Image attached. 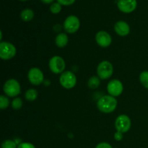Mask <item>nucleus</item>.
Returning <instances> with one entry per match:
<instances>
[{
  "instance_id": "cd10ccee",
  "label": "nucleus",
  "mask_w": 148,
  "mask_h": 148,
  "mask_svg": "<svg viewBox=\"0 0 148 148\" xmlns=\"http://www.w3.org/2000/svg\"><path fill=\"white\" fill-rule=\"evenodd\" d=\"M20 1H27V0H20Z\"/></svg>"
},
{
  "instance_id": "393cba45",
  "label": "nucleus",
  "mask_w": 148,
  "mask_h": 148,
  "mask_svg": "<svg viewBox=\"0 0 148 148\" xmlns=\"http://www.w3.org/2000/svg\"><path fill=\"white\" fill-rule=\"evenodd\" d=\"M95 148H113L112 146L107 143H101L98 144Z\"/></svg>"
},
{
  "instance_id": "4468645a",
  "label": "nucleus",
  "mask_w": 148,
  "mask_h": 148,
  "mask_svg": "<svg viewBox=\"0 0 148 148\" xmlns=\"http://www.w3.org/2000/svg\"><path fill=\"white\" fill-rule=\"evenodd\" d=\"M68 42H69V38H68L67 35L63 33L58 35L55 39L56 45L59 48L65 47L67 45Z\"/></svg>"
},
{
  "instance_id": "dca6fc26",
  "label": "nucleus",
  "mask_w": 148,
  "mask_h": 148,
  "mask_svg": "<svg viewBox=\"0 0 148 148\" xmlns=\"http://www.w3.org/2000/svg\"><path fill=\"white\" fill-rule=\"evenodd\" d=\"M25 99L28 101H34L36 100L38 97V92L35 89H29L27 90L25 94Z\"/></svg>"
},
{
  "instance_id": "6e6552de",
  "label": "nucleus",
  "mask_w": 148,
  "mask_h": 148,
  "mask_svg": "<svg viewBox=\"0 0 148 148\" xmlns=\"http://www.w3.org/2000/svg\"><path fill=\"white\" fill-rule=\"evenodd\" d=\"M131 127V120L128 116L122 114L117 117L115 121V128L117 132L126 133L130 130Z\"/></svg>"
},
{
  "instance_id": "f03ea898",
  "label": "nucleus",
  "mask_w": 148,
  "mask_h": 148,
  "mask_svg": "<svg viewBox=\"0 0 148 148\" xmlns=\"http://www.w3.org/2000/svg\"><path fill=\"white\" fill-rule=\"evenodd\" d=\"M4 92L9 97H16L20 93V83L14 79H10L6 81L3 88Z\"/></svg>"
},
{
  "instance_id": "0eeeda50",
  "label": "nucleus",
  "mask_w": 148,
  "mask_h": 148,
  "mask_svg": "<svg viewBox=\"0 0 148 148\" xmlns=\"http://www.w3.org/2000/svg\"><path fill=\"white\" fill-rule=\"evenodd\" d=\"M49 65L50 70L54 74L63 73L66 67L64 60L59 56H54L51 58Z\"/></svg>"
},
{
  "instance_id": "aec40b11",
  "label": "nucleus",
  "mask_w": 148,
  "mask_h": 148,
  "mask_svg": "<svg viewBox=\"0 0 148 148\" xmlns=\"http://www.w3.org/2000/svg\"><path fill=\"white\" fill-rule=\"evenodd\" d=\"M10 105V101L5 95L0 96V108L1 110L6 109Z\"/></svg>"
},
{
  "instance_id": "bb28decb",
  "label": "nucleus",
  "mask_w": 148,
  "mask_h": 148,
  "mask_svg": "<svg viewBox=\"0 0 148 148\" xmlns=\"http://www.w3.org/2000/svg\"><path fill=\"white\" fill-rule=\"evenodd\" d=\"M44 4H51L54 0H40Z\"/></svg>"
},
{
  "instance_id": "6ab92c4d",
  "label": "nucleus",
  "mask_w": 148,
  "mask_h": 148,
  "mask_svg": "<svg viewBox=\"0 0 148 148\" xmlns=\"http://www.w3.org/2000/svg\"><path fill=\"white\" fill-rule=\"evenodd\" d=\"M12 107L14 110H20L23 107V101L20 98H15L12 102Z\"/></svg>"
},
{
  "instance_id": "9d476101",
  "label": "nucleus",
  "mask_w": 148,
  "mask_h": 148,
  "mask_svg": "<svg viewBox=\"0 0 148 148\" xmlns=\"http://www.w3.org/2000/svg\"><path fill=\"white\" fill-rule=\"evenodd\" d=\"M124 90L123 84L119 79H112L110 81L107 86V90L110 95L117 97L121 95Z\"/></svg>"
},
{
  "instance_id": "a878e982",
  "label": "nucleus",
  "mask_w": 148,
  "mask_h": 148,
  "mask_svg": "<svg viewBox=\"0 0 148 148\" xmlns=\"http://www.w3.org/2000/svg\"><path fill=\"white\" fill-rule=\"evenodd\" d=\"M114 139H115L116 141H121L123 139V133L120 132H116L114 134Z\"/></svg>"
},
{
  "instance_id": "5701e85b",
  "label": "nucleus",
  "mask_w": 148,
  "mask_h": 148,
  "mask_svg": "<svg viewBox=\"0 0 148 148\" xmlns=\"http://www.w3.org/2000/svg\"><path fill=\"white\" fill-rule=\"evenodd\" d=\"M76 0H57V2H59L61 5L69 6L73 4Z\"/></svg>"
},
{
  "instance_id": "20e7f679",
  "label": "nucleus",
  "mask_w": 148,
  "mask_h": 148,
  "mask_svg": "<svg viewBox=\"0 0 148 148\" xmlns=\"http://www.w3.org/2000/svg\"><path fill=\"white\" fill-rule=\"evenodd\" d=\"M16 48L10 42L0 43V58L3 60H10L16 55Z\"/></svg>"
},
{
  "instance_id": "39448f33",
  "label": "nucleus",
  "mask_w": 148,
  "mask_h": 148,
  "mask_svg": "<svg viewBox=\"0 0 148 148\" xmlns=\"http://www.w3.org/2000/svg\"><path fill=\"white\" fill-rule=\"evenodd\" d=\"M61 85L66 89H72L77 83V77L71 71H65L61 75L59 78Z\"/></svg>"
},
{
  "instance_id": "412c9836",
  "label": "nucleus",
  "mask_w": 148,
  "mask_h": 148,
  "mask_svg": "<svg viewBox=\"0 0 148 148\" xmlns=\"http://www.w3.org/2000/svg\"><path fill=\"white\" fill-rule=\"evenodd\" d=\"M1 148H17V143L11 140H7L1 144Z\"/></svg>"
},
{
  "instance_id": "2eb2a0df",
  "label": "nucleus",
  "mask_w": 148,
  "mask_h": 148,
  "mask_svg": "<svg viewBox=\"0 0 148 148\" xmlns=\"http://www.w3.org/2000/svg\"><path fill=\"white\" fill-rule=\"evenodd\" d=\"M20 17L23 21L29 22L33 20V17H34V12L30 9H25L21 12Z\"/></svg>"
},
{
  "instance_id": "b1692460",
  "label": "nucleus",
  "mask_w": 148,
  "mask_h": 148,
  "mask_svg": "<svg viewBox=\"0 0 148 148\" xmlns=\"http://www.w3.org/2000/svg\"><path fill=\"white\" fill-rule=\"evenodd\" d=\"M17 148H36L33 144L29 143H22L18 145Z\"/></svg>"
},
{
  "instance_id": "f3484780",
  "label": "nucleus",
  "mask_w": 148,
  "mask_h": 148,
  "mask_svg": "<svg viewBox=\"0 0 148 148\" xmlns=\"http://www.w3.org/2000/svg\"><path fill=\"white\" fill-rule=\"evenodd\" d=\"M101 83V80H100V78L98 77L92 76L89 79L88 82V85L90 88L91 89H95V88H98L100 85Z\"/></svg>"
},
{
  "instance_id": "a211bd4d",
  "label": "nucleus",
  "mask_w": 148,
  "mask_h": 148,
  "mask_svg": "<svg viewBox=\"0 0 148 148\" xmlns=\"http://www.w3.org/2000/svg\"><path fill=\"white\" fill-rule=\"evenodd\" d=\"M140 80L142 85L148 89V71H143L140 75Z\"/></svg>"
},
{
  "instance_id": "9b49d317",
  "label": "nucleus",
  "mask_w": 148,
  "mask_h": 148,
  "mask_svg": "<svg viewBox=\"0 0 148 148\" xmlns=\"http://www.w3.org/2000/svg\"><path fill=\"white\" fill-rule=\"evenodd\" d=\"M137 0H118L117 6L119 10L124 13H131L136 9Z\"/></svg>"
},
{
  "instance_id": "423d86ee",
  "label": "nucleus",
  "mask_w": 148,
  "mask_h": 148,
  "mask_svg": "<svg viewBox=\"0 0 148 148\" xmlns=\"http://www.w3.org/2000/svg\"><path fill=\"white\" fill-rule=\"evenodd\" d=\"M80 22L79 18L75 15H69L64 22V28L69 34L75 33L79 30Z\"/></svg>"
},
{
  "instance_id": "f257e3e1",
  "label": "nucleus",
  "mask_w": 148,
  "mask_h": 148,
  "mask_svg": "<svg viewBox=\"0 0 148 148\" xmlns=\"http://www.w3.org/2000/svg\"><path fill=\"white\" fill-rule=\"evenodd\" d=\"M117 100L111 95H104L97 102V107L101 112L109 114L116 108Z\"/></svg>"
},
{
  "instance_id": "4be33fe9",
  "label": "nucleus",
  "mask_w": 148,
  "mask_h": 148,
  "mask_svg": "<svg viewBox=\"0 0 148 148\" xmlns=\"http://www.w3.org/2000/svg\"><path fill=\"white\" fill-rule=\"evenodd\" d=\"M62 10V6L59 2H55L51 5L50 11L53 14H59Z\"/></svg>"
},
{
  "instance_id": "ddd939ff",
  "label": "nucleus",
  "mask_w": 148,
  "mask_h": 148,
  "mask_svg": "<svg viewBox=\"0 0 148 148\" xmlns=\"http://www.w3.org/2000/svg\"><path fill=\"white\" fill-rule=\"evenodd\" d=\"M114 30L119 36H126L130 33V27L128 23L122 21V20H120V21L116 23L115 25H114Z\"/></svg>"
},
{
  "instance_id": "7ed1b4c3",
  "label": "nucleus",
  "mask_w": 148,
  "mask_h": 148,
  "mask_svg": "<svg viewBox=\"0 0 148 148\" xmlns=\"http://www.w3.org/2000/svg\"><path fill=\"white\" fill-rule=\"evenodd\" d=\"M114 68L111 63L108 61H103L97 67V74L100 79H109L113 75Z\"/></svg>"
},
{
  "instance_id": "f8f14e48",
  "label": "nucleus",
  "mask_w": 148,
  "mask_h": 148,
  "mask_svg": "<svg viewBox=\"0 0 148 148\" xmlns=\"http://www.w3.org/2000/svg\"><path fill=\"white\" fill-rule=\"evenodd\" d=\"M95 40L98 46L103 48H106L111 45L112 38L110 34L106 31H99L95 36Z\"/></svg>"
},
{
  "instance_id": "1a4fd4ad",
  "label": "nucleus",
  "mask_w": 148,
  "mask_h": 148,
  "mask_svg": "<svg viewBox=\"0 0 148 148\" xmlns=\"http://www.w3.org/2000/svg\"><path fill=\"white\" fill-rule=\"evenodd\" d=\"M27 77L30 83L33 85H39L43 83L44 80V76L40 69L37 67H33L29 70Z\"/></svg>"
}]
</instances>
